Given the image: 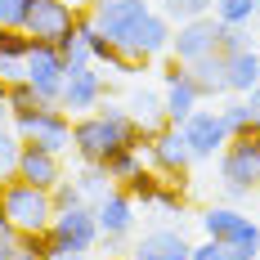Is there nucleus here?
<instances>
[{
	"label": "nucleus",
	"instance_id": "c85d7f7f",
	"mask_svg": "<svg viewBox=\"0 0 260 260\" xmlns=\"http://www.w3.org/2000/svg\"><path fill=\"white\" fill-rule=\"evenodd\" d=\"M157 211H166V215H184L188 211V193H184V184H171L161 180V188H157Z\"/></svg>",
	"mask_w": 260,
	"mask_h": 260
},
{
	"label": "nucleus",
	"instance_id": "aec40b11",
	"mask_svg": "<svg viewBox=\"0 0 260 260\" xmlns=\"http://www.w3.org/2000/svg\"><path fill=\"white\" fill-rule=\"evenodd\" d=\"M188 81L198 85L202 99H224L229 94V85H224V54L215 50L207 58H198V63H188Z\"/></svg>",
	"mask_w": 260,
	"mask_h": 260
},
{
	"label": "nucleus",
	"instance_id": "a19ab883",
	"mask_svg": "<svg viewBox=\"0 0 260 260\" xmlns=\"http://www.w3.org/2000/svg\"><path fill=\"white\" fill-rule=\"evenodd\" d=\"M5 85H9V81H5V77H0V104H5Z\"/></svg>",
	"mask_w": 260,
	"mask_h": 260
},
{
	"label": "nucleus",
	"instance_id": "20e7f679",
	"mask_svg": "<svg viewBox=\"0 0 260 260\" xmlns=\"http://www.w3.org/2000/svg\"><path fill=\"white\" fill-rule=\"evenodd\" d=\"M220 184L224 198H251V188H260V135H234L220 153Z\"/></svg>",
	"mask_w": 260,
	"mask_h": 260
},
{
	"label": "nucleus",
	"instance_id": "423d86ee",
	"mask_svg": "<svg viewBox=\"0 0 260 260\" xmlns=\"http://www.w3.org/2000/svg\"><path fill=\"white\" fill-rule=\"evenodd\" d=\"M9 126H14V135L23 144H36L45 153L63 157L72 148V117L58 104H45V108H36V112H27V117H9Z\"/></svg>",
	"mask_w": 260,
	"mask_h": 260
},
{
	"label": "nucleus",
	"instance_id": "c756f323",
	"mask_svg": "<svg viewBox=\"0 0 260 260\" xmlns=\"http://www.w3.org/2000/svg\"><path fill=\"white\" fill-rule=\"evenodd\" d=\"M27 50H31V36L23 27H0V58H18L23 63Z\"/></svg>",
	"mask_w": 260,
	"mask_h": 260
},
{
	"label": "nucleus",
	"instance_id": "f8f14e48",
	"mask_svg": "<svg viewBox=\"0 0 260 260\" xmlns=\"http://www.w3.org/2000/svg\"><path fill=\"white\" fill-rule=\"evenodd\" d=\"M77 14L81 9L72 5V0H31L23 31L31 36V41H50V45H58V41L77 27Z\"/></svg>",
	"mask_w": 260,
	"mask_h": 260
},
{
	"label": "nucleus",
	"instance_id": "2f4dec72",
	"mask_svg": "<svg viewBox=\"0 0 260 260\" xmlns=\"http://www.w3.org/2000/svg\"><path fill=\"white\" fill-rule=\"evenodd\" d=\"M18 148H23V139L14 135V126H0V175H5V180H9L14 166H18Z\"/></svg>",
	"mask_w": 260,
	"mask_h": 260
},
{
	"label": "nucleus",
	"instance_id": "cd10ccee",
	"mask_svg": "<svg viewBox=\"0 0 260 260\" xmlns=\"http://www.w3.org/2000/svg\"><path fill=\"white\" fill-rule=\"evenodd\" d=\"M121 188L130 193V202H135V207H153V202H157V188H161V175L144 166V171H139L135 180H126Z\"/></svg>",
	"mask_w": 260,
	"mask_h": 260
},
{
	"label": "nucleus",
	"instance_id": "0eeeda50",
	"mask_svg": "<svg viewBox=\"0 0 260 260\" xmlns=\"http://www.w3.org/2000/svg\"><path fill=\"white\" fill-rule=\"evenodd\" d=\"M144 161H148V171H157L161 180L188 184L193 153H188V144H184L180 126H161V130H153V139H148V148H144Z\"/></svg>",
	"mask_w": 260,
	"mask_h": 260
},
{
	"label": "nucleus",
	"instance_id": "a878e982",
	"mask_svg": "<svg viewBox=\"0 0 260 260\" xmlns=\"http://www.w3.org/2000/svg\"><path fill=\"white\" fill-rule=\"evenodd\" d=\"M220 117H224V126L229 135H256V121H251V108L242 94H229L224 104H220Z\"/></svg>",
	"mask_w": 260,
	"mask_h": 260
},
{
	"label": "nucleus",
	"instance_id": "37998d69",
	"mask_svg": "<svg viewBox=\"0 0 260 260\" xmlns=\"http://www.w3.org/2000/svg\"><path fill=\"white\" fill-rule=\"evenodd\" d=\"M90 5H99V0H90Z\"/></svg>",
	"mask_w": 260,
	"mask_h": 260
},
{
	"label": "nucleus",
	"instance_id": "e433bc0d",
	"mask_svg": "<svg viewBox=\"0 0 260 260\" xmlns=\"http://www.w3.org/2000/svg\"><path fill=\"white\" fill-rule=\"evenodd\" d=\"M180 77H188V68H184L180 58H166V63H161V85H175Z\"/></svg>",
	"mask_w": 260,
	"mask_h": 260
},
{
	"label": "nucleus",
	"instance_id": "393cba45",
	"mask_svg": "<svg viewBox=\"0 0 260 260\" xmlns=\"http://www.w3.org/2000/svg\"><path fill=\"white\" fill-rule=\"evenodd\" d=\"M211 18L224 23V27H251L256 0H215V5H211Z\"/></svg>",
	"mask_w": 260,
	"mask_h": 260
},
{
	"label": "nucleus",
	"instance_id": "a211bd4d",
	"mask_svg": "<svg viewBox=\"0 0 260 260\" xmlns=\"http://www.w3.org/2000/svg\"><path fill=\"white\" fill-rule=\"evenodd\" d=\"M161 108H166V126H184V121L202 108V94H198V85L188 77H180L175 85L161 90Z\"/></svg>",
	"mask_w": 260,
	"mask_h": 260
},
{
	"label": "nucleus",
	"instance_id": "9b49d317",
	"mask_svg": "<svg viewBox=\"0 0 260 260\" xmlns=\"http://www.w3.org/2000/svg\"><path fill=\"white\" fill-rule=\"evenodd\" d=\"M148 14H153V0H99V5H90V18H94V27L104 31L117 50L126 45V36L144 23Z\"/></svg>",
	"mask_w": 260,
	"mask_h": 260
},
{
	"label": "nucleus",
	"instance_id": "4be33fe9",
	"mask_svg": "<svg viewBox=\"0 0 260 260\" xmlns=\"http://www.w3.org/2000/svg\"><path fill=\"white\" fill-rule=\"evenodd\" d=\"M144 166H148V161H144V148H117V153L104 161V171H108V180H112V184L135 180Z\"/></svg>",
	"mask_w": 260,
	"mask_h": 260
},
{
	"label": "nucleus",
	"instance_id": "7c9ffc66",
	"mask_svg": "<svg viewBox=\"0 0 260 260\" xmlns=\"http://www.w3.org/2000/svg\"><path fill=\"white\" fill-rule=\"evenodd\" d=\"M58 54L68 58V68H77V63H90V45H85V31L72 27L63 41H58Z\"/></svg>",
	"mask_w": 260,
	"mask_h": 260
},
{
	"label": "nucleus",
	"instance_id": "4c0bfd02",
	"mask_svg": "<svg viewBox=\"0 0 260 260\" xmlns=\"http://www.w3.org/2000/svg\"><path fill=\"white\" fill-rule=\"evenodd\" d=\"M247 99V108H251V121H256V135H260V85L251 90V94H242Z\"/></svg>",
	"mask_w": 260,
	"mask_h": 260
},
{
	"label": "nucleus",
	"instance_id": "c9c22d12",
	"mask_svg": "<svg viewBox=\"0 0 260 260\" xmlns=\"http://www.w3.org/2000/svg\"><path fill=\"white\" fill-rule=\"evenodd\" d=\"M188 260H229V251H224V247H220V242H198V247H193V251H188Z\"/></svg>",
	"mask_w": 260,
	"mask_h": 260
},
{
	"label": "nucleus",
	"instance_id": "72a5a7b5",
	"mask_svg": "<svg viewBox=\"0 0 260 260\" xmlns=\"http://www.w3.org/2000/svg\"><path fill=\"white\" fill-rule=\"evenodd\" d=\"M50 198H54V211H72V207H81V202H85V193H81V188L68 180V175H63V180L50 188Z\"/></svg>",
	"mask_w": 260,
	"mask_h": 260
},
{
	"label": "nucleus",
	"instance_id": "412c9836",
	"mask_svg": "<svg viewBox=\"0 0 260 260\" xmlns=\"http://www.w3.org/2000/svg\"><path fill=\"white\" fill-rule=\"evenodd\" d=\"M130 108V117L139 121V126H148V130H161L166 126V108H161V94H153V90H135L126 99Z\"/></svg>",
	"mask_w": 260,
	"mask_h": 260
},
{
	"label": "nucleus",
	"instance_id": "b1692460",
	"mask_svg": "<svg viewBox=\"0 0 260 260\" xmlns=\"http://www.w3.org/2000/svg\"><path fill=\"white\" fill-rule=\"evenodd\" d=\"M211 5L215 0H157L153 9L166 18V23L175 27V23H188V18H202V14H211Z\"/></svg>",
	"mask_w": 260,
	"mask_h": 260
},
{
	"label": "nucleus",
	"instance_id": "6ab92c4d",
	"mask_svg": "<svg viewBox=\"0 0 260 260\" xmlns=\"http://www.w3.org/2000/svg\"><path fill=\"white\" fill-rule=\"evenodd\" d=\"M224 85H229V94H251L260 85V54L256 50L224 54Z\"/></svg>",
	"mask_w": 260,
	"mask_h": 260
},
{
	"label": "nucleus",
	"instance_id": "79ce46f5",
	"mask_svg": "<svg viewBox=\"0 0 260 260\" xmlns=\"http://www.w3.org/2000/svg\"><path fill=\"white\" fill-rule=\"evenodd\" d=\"M256 18H260V0H256Z\"/></svg>",
	"mask_w": 260,
	"mask_h": 260
},
{
	"label": "nucleus",
	"instance_id": "1a4fd4ad",
	"mask_svg": "<svg viewBox=\"0 0 260 260\" xmlns=\"http://www.w3.org/2000/svg\"><path fill=\"white\" fill-rule=\"evenodd\" d=\"M104 94H108L104 72H99L94 63H77V68H68V77H63L58 108H63L68 117H85V112H94V108L104 104Z\"/></svg>",
	"mask_w": 260,
	"mask_h": 260
},
{
	"label": "nucleus",
	"instance_id": "ddd939ff",
	"mask_svg": "<svg viewBox=\"0 0 260 260\" xmlns=\"http://www.w3.org/2000/svg\"><path fill=\"white\" fill-rule=\"evenodd\" d=\"M215 45H220V23L211 14L175 23V31H171V58H180L184 68L198 63V58H207V54H215Z\"/></svg>",
	"mask_w": 260,
	"mask_h": 260
},
{
	"label": "nucleus",
	"instance_id": "c03bdc74",
	"mask_svg": "<svg viewBox=\"0 0 260 260\" xmlns=\"http://www.w3.org/2000/svg\"><path fill=\"white\" fill-rule=\"evenodd\" d=\"M0 184H5V175H0Z\"/></svg>",
	"mask_w": 260,
	"mask_h": 260
},
{
	"label": "nucleus",
	"instance_id": "9d476101",
	"mask_svg": "<svg viewBox=\"0 0 260 260\" xmlns=\"http://www.w3.org/2000/svg\"><path fill=\"white\" fill-rule=\"evenodd\" d=\"M180 135H184V144H188V153H193V161L220 157V153H224V144L234 139L229 126H224V117H220V108H198V112L180 126Z\"/></svg>",
	"mask_w": 260,
	"mask_h": 260
},
{
	"label": "nucleus",
	"instance_id": "a18cd8bd",
	"mask_svg": "<svg viewBox=\"0 0 260 260\" xmlns=\"http://www.w3.org/2000/svg\"><path fill=\"white\" fill-rule=\"evenodd\" d=\"M251 260H260V256H251Z\"/></svg>",
	"mask_w": 260,
	"mask_h": 260
},
{
	"label": "nucleus",
	"instance_id": "f704fd0d",
	"mask_svg": "<svg viewBox=\"0 0 260 260\" xmlns=\"http://www.w3.org/2000/svg\"><path fill=\"white\" fill-rule=\"evenodd\" d=\"M31 0H0V27H23Z\"/></svg>",
	"mask_w": 260,
	"mask_h": 260
},
{
	"label": "nucleus",
	"instance_id": "f3484780",
	"mask_svg": "<svg viewBox=\"0 0 260 260\" xmlns=\"http://www.w3.org/2000/svg\"><path fill=\"white\" fill-rule=\"evenodd\" d=\"M188 251H193V242L180 229H148L135 242L130 260H188Z\"/></svg>",
	"mask_w": 260,
	"mask_h": 260
},
{
	"label": "nucleus",
	"instance_id": "f257e3e1",
	"mask_svg": "<svg viewBox=\"0 0 260 260\" xmlns=\"http://www.w3.org/2000/svg\"><path fill=\"white\" fill-rule=\"evenodd\" d=\"M153 130L139 126L121 104H99L85 117H72V153L90 166H104L117 148H148Z\"/></svg>",
	"mask_w": 260,
	"mask_h": 260
},
{
	"label": "nucleus",
	"instance_id": "ea45409f",
	"mask_svg": "<svg viewBox=\"0 0 260 260\" xmlns=\"http://www.w3.org/2000/svg\"><path fill=\"white\" fill-rule=\"evenodd\" d=\"M18 260H41V256H31V251H18Z\"/></svg>",
	"mask_w": 260,
	"mask_h": 260
},
{
	"label": "nucleus",
	"instance_id": "bb28decb",
	"mask_svg": "<svg viewBox=\"0 0 260 260\" xmlns=\"http://www.w3.org/2000/svg\"><path fill=\"white\" fill-rule=\"evenodd\" d=\"M72 184H77L81 193H85V202H99L108 188H112V180H108L104 166H90V161H81V171L72 175Z\"/></svg>",
	"mask_w": 260,
	"mask_h": 260
},
{
	"label": "nucleus",
	"instance_id": "6e6552de",
	"mask_svg": "<svg viewBox=\"0 0 260 260\" xmlns=\"http://www.w3.org/2000/svg\"><path fill=\"white\" fill-rule=\"evenodd\" d=\"M63 77H68V58L58 54V45H50V41H31V50H27V58H23V81L45 99V104H58Z\"/></svg>",
	"mask_w": 260,
	"mask_h": 260
},
{
	"label": "nucleus",
	"instance_id": "7ed1b4c3",
	"mask_svg": "<svg viewBox=\"0 0 260 260\" xmlns=\"http://www.w3.org/2000/svg\"><path fill=\"white\" fill-rule=\"evenodd\" d=\"M99 220H94V202H81L72 211H54L50 220V247L54 260H81L99 247Z\"/></svg>",
	"mask_w": 260,
	"mask_h": 260
},
{
	"label": "nucleus",
	"instance_id": "f03ea898",
	"mask_svg": "<svg viewBox=\"0 0 260 260\" xmlns=\"http://www.w3.org/2000/svg\"><path fill=\"white\" fill-rule=\"evenodd\" d=\"M202 229H207L211 242H220V247L229 251V260H251V256H260V224L247 215V211L215 202V207L202 211Z\"/></svg>",
	"mask_w": 260,
	"mask_h": 260
},
{
	"label": "nucleus",
	"instance_id": "2eb2a0df",
	"mask_svg": "<svg viewBox=\"0 0 260 260\" xmlns=\"http://www.w3.org/2000/svg\"><path fill=\"white\" fill-rule=\"evenodd\" d=\"M9 180L36 184V188L50 193L54 184L63 180V161H58V153H45V148H36V144H23V148H18V166H14Z\"/></svg>",
	"mask_w": 260,
	"mask_h": 260
},
{
	"label": "nucleus",
	"instance_id": "58836bf2",
	"mask_svg": "<svg viewBox=\"0 0 260 260\" xmlns=\"http://www.w3.org/2000/svg\"><path fill=\"white\" fill-rule=\"evenodd\" d=\"M0 126H9V112H5V104H0Z\"/></svg>",
	"mask_w": 260,
	"mask_h": 260
},
{
	"label": "nucleus",
	"instance_id": "dca6fc26",
	"mask_svg": "<svg viewBox=\"0 0 260 260\" xmlns=\"http://www.w3.org/2000/svg\"><path fill=\"white\" fill-rule=\"evenodd\" d=\"M94 220H99V234L104 238H126L135 229V202L121 184H112L104 198L94 202Z\"/></svg>",
	"mask_w": 260,
	"mask_h": 260
},
{
	"label": "nucleus",
	"instance_id": "5701e85b",
	"mask_svg": "<svg viewBox=\"0 0 260 260\" xmlns=\"http://www.w3.org/2000/svg\"><path fill=\"white\" fill-rule=\"evenodd\" d=\"M36 108H45V99H41L27 81H9V85H5V112H9V117H27V112H36Z\"/></svg>",
	"mask_w": 260,
	"mask_h": 260
},
{
	"label": "nucleus",
	"instance_id": "4468645a",
	"mask_svg": "<svg viewBox=\"0 0 260 260\" xmlns=\"http://www.w3.org/2000/svg\"><path fill=\"white\" fill-rule=\"evenodd\" d=\"M171 31H175V27H171V23H166V18L153 9V14H148V18H144V23H139V27L126 36L121 54L148 68L153 58H166V54H171Z\"/></svg>",
	"mask_w": 260,
	"mask_h": 260
},
{
	"label": "nucleus",
	"instance_id": "473e14b6",
	"mask_svg": "<svg viewBox=\"0 0 260 260\" xmlns=\"http://www.w3.org/2000/svg\"><path fill=\"white\" fill-rule=\"evenodd\" d=\"M220 54H242V50H251V31L247 27H224L220 23V45H215Z\"/></svg>",
	"mask_w": 260,
	"mask_h": 260
},
{
	"label": "nucleus",
	"instance_id": "39448f33",
	"mask_svg": "<svg viewBox=\"0 0 260 260\" xmlns=\"http://www.w3.org/2000/svg\"><path fill=\"white\" fill-rule=\"evenodd\" d=\"M0 207H5V220L18 234H41V229H50V220H54V198L45 188L23 184V180L0 184Z\"/></svg>",
	"mask_w": 260,
	"mask_h": 260
}]
</instances>
